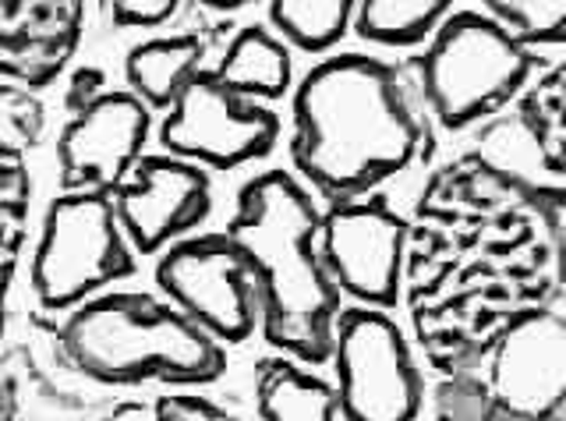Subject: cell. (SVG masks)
<instances>
[{"label": "cell", "mask_w": 566, "mask_h": 421, "mask_svg": "<svg viewBox=\"0 0 566 421\" xmlns=\"http://www.w3.org/2000/svg\"><path fill=\"white\" fill-rule=\"evenodd\" d=\"M566 291V196L482 152L439 167L411 213L403 302L439 376L474 372Z\"/></svg>", "instance_id": "cell-1"}, {"label": "cell", "mask_w": 566, "mask_h": 421, "mask_svg": "<svg viewBox=\"0 0 566 421\" xmlns=\"http://www.w3.org/2000/svg\"><path fill=\"white\" fill-rule=\"evenodd\" d=\"M432 149L429 107L400 67L336 54L301 78L291 160L329 206L368 199L415 164H429Z\"/></svg>", "instance_id": "cell-2"}, {"label": "cell", "mask_w": 566, "mask_h": 421, "mask_svg": "<svg viewBox=\"0 0 566 421\" xmlns=\"http://www.w3.org/2000/svg\"><path fill=\"white\" fill-rule=\"evenodd\" d=\"M227 234L255 266L265 344L305 365L329 361L344 308L340 287L318 252L323 213L305 185L287 170H265L244 181Z\"/></svg>", "instance_id": "cell-3"}, {"label": "cell", "mask_w": 566, "mask_h": 421, "mask_svg": "<svg viewBox=\"0 0 566 421\" xmlns=\"http://www.w3.org/2000/svg\"><path fill=\"white\" fill-rule=\"evenodd\" d=\"M67 355L99 386H206L227 372L223 344L185 312L146 291H117L85 302L61 323Z\"/></svg>", "instance_id": "cell-4"}, {"label": "cell", "mask_w": 566, "mask_h": 421, "mask_svg": "<svg viewBox=\"0 0 566 421\" xmlns=\"http://www.w3.org/2000/svg\"><path fill=\"white\" fill-rule=\"evenodd\" d=\"M411 67L429 114L464 131L524 99L542 61L489 11H453Z\"/></svg>", "instance_id": "cell-5"}, {"label": "cell", "mask_w": 566, "mask_h": 421, "mask_svg": "<svg viewBox=\"0 0 566 421\" xmlns=\"http://www.w3.org/2000/svg\"><path fill=\"white\" fill-rule=\"evenodd\" d=\"M132 273V241L120 231L111 196L64 191L61 199L50 202L29 273L43 312L71 315L99 297L103 287Z\"/></svg>", "instance_id": "cell-6"}, {"label": "cell", "mask_w": 566, "mask_h": 421, "mask_svg": "<svg viewBox=\"0 0 566 421\" xmlns=\"http://www.w3.org/2000/svg\"><path fill=\"white\" fill-rule=\"evenodd\" d=\"M156 284L177 312L220 344H244L262 326L255 266L230 234L170 244L156 262Z\"/></svg>", "instance_id": "cell-7"}, {"label": "cell", "mask_w": 566, "mask_h": 421, "mask_svg": "<svg viewBox=\"0 0 566 421\" xmlns=\"http://www.w3.org/2000/svg\"><path fill=\"white\" fill-rule=\"evenodd\" d=\"M333 365L344 421H418L424 382L403 329L386 312L344 308Z\"/></svg>", "instance_id": "cell-8"}, {"label": "cell", "mask_w": 566, "mask_h": 421, "mask_svg": "<svg viewBox=\"0 0 566 421\" xmlns=\"http://www.w3.org/2000/svg\"><path fill=\"white\" fill-rule=\"evenodd\" d=\"M407 234L411 220L389 209L382 196H368L326 209L318 252L340 294L361 308L386 312L403 297Z\"/></svg>", "instance_id": "cell-9"}, {"label": "cell", "mask_w": 566, "mask_h": 421, "mask_svg": "<svg viewBox=\"0 0 566 421\" xmlns=\"http://www.w3.org/2000/svg\"><path fill=\"white\" fill-rule=\"evenodd\" d=\"M280 138V117L255 99L230 93L202 72L159 125V146L170 156L209 170H234L270 156Z\"/></svg>", "instance_id": "cell-10"}, {"label": "cell", "mask_w": 566, "mask_h": 421, "mask_svg": "<svg viewBox=\"0 0 566 421\" xmlns=\"http://www.w3.org/2000/svg\"><path fill=\"white\" fill-rule=\"evenodd\" d=\"M124 238L142 255L167 252L185 241L212 209V185L199 164L170 152H146L132 178L114 191Z\"/></svg>", "instance_id": "cell-11"}, {"label": "cell", "mask_w": 566, "mask_h": 421, "mask_svg": "<svg viewBox=\"0 0 566 421\" xmlns=\"http://www.w3.org/2000/svg\"><path fill=\"white\" fill-rule=\"evenodd\" d=\"M149 107L135 93H106L75 114L57 138V170L64 191L111 196L132 178L146 152Z\"/></svg>", "instance_id": "cell-12"}, {"label": "cell", "mask_w": 566, "mask_h": 421, "mask_svg": "<svg viewBox=\"0 0 566 421\" xmlns=\"http://www.w3.org/2000/svg\"><path fill=\"white\" fill-rule=\"evenodd\" d=\"M503 421H548L566 397V319L556 312L521 323L492 350L489 376Z\"/></svg>", "instance_id": "cell-13"}, {"label": "cell", "mask_w": 566, "mask_h": 421, "mask_svg": "<svg viewBox=\"0 0 566 421\" xmlns=\"http://www.w3.org/2000/svg\"><path fill=\"white\" fill-rule=\"evenodd\" d=\"M82 29V0H4L0 4V78L11 90H46L75 57Z\"/></svg>", "instance_id": "cell-14"}, {"label": "cell", "mask_w": 566, "mask_h": 421, "mask_svg": "<svg viewBox=\"0 0 566 421\" xmlns=\"http://www.w3.org/2000/svg\"><path fill=\"white\" fill-rule=\"evenodd\" d=\"M206 43L199 36H164L146 40L132 46L128 61H124V78H128L132 93L146 103L149 110H174V103L185 96V90L202 75Z\"/></svg>", "instance_id": "cell-15"}, {"label": "cell", "mask_w": 566, "mask_h": 421, "mask_svg": "<svg viewBox=\"0 0 566 421\" xmlns=\"http://www.w3.org/2000/svg\"><path fill=\"white\" fill-rule=\"evenodd\" d=\"M255 403L262 421H336L340 390L297 361L270 355L255 365Z\"/></svg>", "instance_id": "cell-16"}, {"label": "cell", "mask_w": 566, "mask_h": 421, "mask_svg": "<svg viewBox=\"0 0 566 421\" xmlns=\"http://www.w3.org/2000/svg\"><path fill=\"white\" fill-rule=\"evenodd\" d=\"M212 75L244 99H280L291 90V50L273 32L248 25L230 40Z\"/></svg>", "instance_id": "cell-17"}, {"label": "cell", "mask_w": 566, "mask_h": 421, "mask_svg": "<svg viewBox=\"0 0 566 421\" xmlns=\"http://www.w3.org/2000/svg\"><path fill=\"white\" fill-rule=\"evenodd\" d=\"M18 358L25 361L32 382L40 386L43 397L61 403V408L88 411V408H96V403H106L103 386L96 379H88L75 365V358H71L64 347L61 326H53L50 319H32L25 333V347L18 350Z\"/></svg>", "instance_id": "cell-18"}, {"label": "cell", "mask_w": 566, "mask_h": 421, "mask_svg": "<svg viewBox=\"0 0 566 421\" xmlns=\"http://www.w3.org/2000/svg\"><path fill=\"white\" fill-rule=\"evenodd\" d=\"M517 120L535 146L545 173L566 196V61L531 85L517 107Z\"/></svg>", "instance_id": "cell-19"}, {"label": "cell", "mask_w": 566, "mask_h": 421, "mask_svg": "<svg viewBox=\"0 0 566 421\" xmlns=\"http://www.w3.org/2000/svg\"><path fill=\"white\" fill-rule=\"evenodd\" d=\"M453 14L450 0H365L354 11V32L379 46H418Z\"/></svg>", "instance_id": "cell-20"}, {"label": "cell", "mask_w": 566, "mask_h": 421, "mask_svg": "<svg viewBox=\"0 0 566 421\" xmlns=\"http://www.w3.org/2000/svg\"><path fill=\"white\" fill-rule=\"evenodd\" d=\"M350 0H276L270 4V22L283 43H291L305 54H323L344 40L354 22Z\"/></svg>", "instance_id": "cell-21"}, {"label": "cell", "mask_w": 566, "mask_h": 421, "mask_svg": "<svg viewBox=\"0 0 566 421\" xmlns=\"http://www.w3.org/2000/svg\"><path fill=\"white\" fill-rule=\"evenodd\" d=\"M29 199H32V178L25 152L0 149V259H4V291L11 294L18 255L29 234Z\"/></svg>", "instance_id": "cell-22"}, {"label": "cell", "mask_w": 566, "mask_h": 421, "mask_svg": "<svg viewBox=\"0 0 566 421\" xmlns=\"http://www.w3.org/2000/svg\"><path fill=\"white\" fill-rule=\"evenodd\" d=\"M436 421H503L492 386L478 372L442 376L432 390Z\"/></svg>", "instance_id": "cell-23"}, {"label": "cell", "mask_w": 566, "mask_h": 421, "mask_svg": "<svg viewBox=\"0 0 566 421\" xmlns=\"http://www.w3.org/2000/svg\"><path fill=\"white\" fill-rule=\"evenodd\" d=\"M485 11L500 22L513 40L524 46L535 43H566V4H548V0H503V4H485Z\"/></svg>", "instance_id": "cell-24"}, {"label": "cell", "mask_w": 566, "mask_h": 421, "mask_svg": "<svg viewBox=\"0 0 566 421\" xmlns=\"http://www.w3.org/2000/svg\"><path fill=\"white\" fill-rule=\"evenodd\" d=\"M43 120V103L35 99V93L0 85V143L4 149L29 152L32 146H40Z\"/></svg>", "instance_id": "cell-25"}, {"label": "cell", "mask_w": 566, "mask_h": 421, "mask_svg": "<svg viewBox=\"0 0 566 421\" xmlns=\"http://www.w3.org/2000/svg\"><path fill=\"white\" fill-rule=\"evenodd\" d=\"M156 421H238V418L206 397L170 393L156 400Z\"/></svg>", "instance_id": "cell-26"}, {"label": "cell", "mask_w": 566, "mask_h": 421, "mask_svg": "<svg viewBox=\"0 0 566 421\" xmlns=\"http://www.w3.org/2000/svg\"><path fill=\"white\" fill-rule=\"evenodd\" d=\"M181 11L177 0H132V4H106V14L117 29H149V25H164L174 14Z\"/></svg>", "instance_id": "cell-27"}, {"label": "cell", "mask_w": 566, "mask_h": 421, "mask_svg": "<svg viewBox=\"0 0 566 421\" xmlns=\"http://www.w3.org/2000/svg\"><path fill=\"white\" fill-rule=\"evenodd\" d=\"M106 96V75L99 72V67H78L75 75H71V82H67V93H64V103H67V110H71V117L75 114H82V110H88L93 103H99Z\"/></svg>", "instance_id": "cell-28"}, {"label": "cell", "mask_w": 566, "mask_h": 421, "mask_svg": "<svg viewBox=\"0 0 566 421\" xmlns=\"http://www.w3.org/2000/svg\"><path fill=\"white\" fill-rule=\"evenodd\" d=\"M103 421H156V403H153V408H149V403H135V400L114 403L111 414H106Z\"/></svg>", "instance_id": "cell-29"}, {"label": "cell", "mask_w": 566, "mask_h": 421, "mask_svg": "<svg viewBox=\"0 0 566 421\" xmlns=\"http://www.w3.org/2000/svg\"><path fill=\"white\" fill-rule=\"evenodd\" d=\"M548 421H566V397H563V403L553 411V418H548Z\"/></svg>", "instance_id": "cell-30"}]
</instances>
